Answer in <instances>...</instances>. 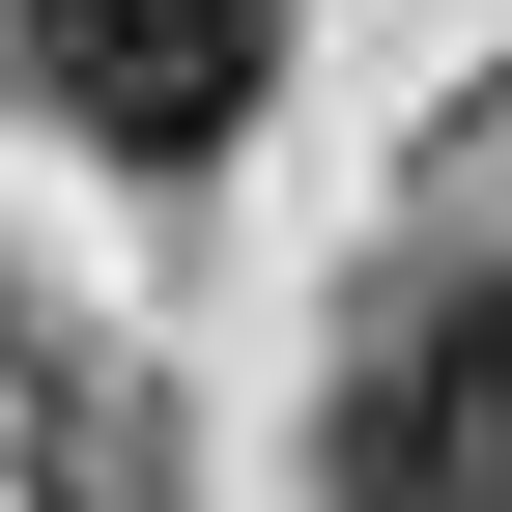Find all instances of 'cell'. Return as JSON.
<instances>
[{"instance_id":"6da1fadb","label":"cell","mask_w":512,"mask_h":512,"mask_svg":"<svg viewBox=\"0 0 512 512\" xmlns=\"http://www.w3.org/2000/svg\"><path fill=\"white\" fill-rule=\"evenodd\" d=\"M313 456H342V512H512V285H399L313 399Z\"/></svg>"},{"instance_id":"7a4b0ae2","label":"cell","mask_w":512,"mask_h":512,"mask_svg":"<svg viewBox=\"0 0 512 512\" xmlns=\"http://www.w3.org/2000/svg\"><path fill=\"white\" fill-rule=\"evenodd\" d=\"M0 57H29V114L57 143H114V171H200L228 114H256V0H0Z\"/></svg>"}]
</instances>
